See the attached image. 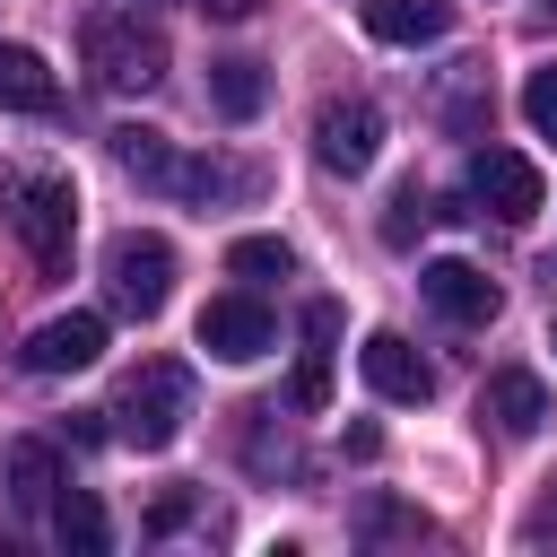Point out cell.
Wrapping results in <instances>:
<instances>
[{
	"label": "cell",
	"mask_w": 557,
	"mask_h": 557,
	"mask_svg": "<svg viewBox=\"0 0 557 557\" xmlns=\"http://www.w3.org/2000/svg\"><path fill=\"white\" fill-rule=\"evenodd\" d=\"M548 17H557V0H548Z\"/></svg>",
	"instance_id": "cell-30"
},
{
	"label": "cell",
	"mask_w": 557,
	"mask_h": 557,
	"mask_svg": "<svg viewBox=\"0 0 557 557\" xmlns=\"http://www.w3.org/2000/svg\"><path fill=\"white\" fill-rule=\"evenodd\" d=\"M548 348H557V331H548Z\"/></svg>",
	"instance_id": "cell-29"
},
{
	"label": "cell",
	"mask_w": 557,
	"mask_h": 557,
	"mask_svg": "<svg viewBox=\"0 0 557 557\" xmlns=\"http://www.w3.org/2000/svg\"><path fill=\"white\" fill-rule=\"evenodd\" d=\"M357 540H435V522H426L418 505H400V496H374V505L357 513Z\"/></svg>",
	"instance_id": "cell-20"
},
{
	"label": "cell",
	"mask_w": 557,
	"mask_h": 557,
	"mask_svg": "<svg viewBox=\"0 0 557 557\" xmlns=\"http://www.w3.org/2000/svg\"><path fill=\"white\" fill-rule=\"evenodd\" d=\"M183 522H200V496H191V487H165V496L139 513V531H148V540H165V531H183Z\"/></svg>",
	"instance_id": "cell-24"
},
{
	"label": "cell",
	"mask_w": 557,
	"mask_h": 557,
	"mask_svg": "<svg viewBox=\"0 0 557 557\" xmlns=\"http://www.w3.org/2000/svg\"><path fill=\"white\" fill-rule=\"evenodd\" d=\"M191 400H200V383H191V366H183V357H139V366L122 374V392H113L104 426H113V444H131V453H165V444L183 435Z\"/></svg>",
	"instance_id": "cell-1"
},
{
	"label": "cell",
	"mask_w": 557,
	"mask_h": 557,
	"mask_svg": "<svg viewBox=\"0 0 557 557\" xmlns=\"http://www.w3.org/2000/svg\"><path fill=\"white\" fill-rule=\"evenodd\" d=\"M470 200H479V218H496V226H531L540 209H548V191H540V165L522 157V148H470Z\"/></svg>",
	"instance_id": "cell-6"
},
{
	"label": "cell",
	"mask_w": 557,
	"mask_h": 557,
	"mask_svg": "<svg viewBox=\"0 0 557 557\" xmlns=\"http://www.w3.org/2000/svg\"><path fill=\"white\" fill-rule=\"evenodd\" d=\"M531 540H540V548H548V540H557V496H548V505H540V513H531Z\"/></svg>",
	"instance_id": "cell-28"
},
{
	"label": "cell",
	"mask_w": 557,
	"mask_h": 557,
	"mask_svg": "<svg viewBox=\"0 0 557 557\" xmlns=\"http://www.w3.org/2000/svg\"><path fill=\"white\" fill-rule=\"evenodd\" d=\"M522 122H531L540 139H557V61L522 70Z\"/></svg>",
	"instance_id": "cell-22"
},
{
	"label": "cell",
	"mask_w": 557,
	"mask_h": 557,
	"mask_svg": "<svg viewBox=\"0 0 557 557\" xmlns=\"http://www.w3.org/2000/svg\"><path fill=\"white\" fill-rule=\"evenodd\" d=\"M78 52H87V70H96V87H113V96H148L157 78H165V35L139 17V9H96L87 26H78Z\"/></svg>",
	"instance_id": "cell-3"
},
{
	"label": "cell",
	"mask_w": 557,
	"mask_h": 557,
	"mask_svg": "<svg viewBox=\"0 0 557 557\" xmlns=\"http://www.w3.org/2000/svg\"><path fill=\"white\" fill-rule=\"evenodd\" d=\"M331 331H339V305H331V296H322V305H305V339H313V348H331Z\"/></svg>",
	"instance_id": "cell-26"
},
{
	"label": "cell",
	"mask_w": 557,
	"mask_h": 557,
	"mask_svg": "<svg viewBox=\"0 0 557 557\" xmlns=\"http://www.w3.org/2000/svg\"><path fill=\"white\" fill-rule=\"evenodd\" d=\"M426 218H435V209H426V191H418V183H400V191H392V218H383V244H409Z\"/></svg>",
	"instance_id": "cell-25"
},
{
	"label": "cell",
	"mask_w": 557,
	"mask_h": 557,
	"mask_svg": "<svg viewBox=\"0 0 557 557\" xmlns=\"http://www.w3.org/2000/svg\"><path fill=\"white\" fill-rule=\"evenodd\" d=\"M200 17H218V26H244V17H261V0H191Z\"/></svg>",
	"instance_id": "cell-27"
},
{
	"label": "cell",
	"mask_w": 557,
	"mask_h": 557,
	"mask_svg": "<svg viewBox=\"0 0 557 557\" xmlns=\"http://www.w3.org/2000/svg\"><path fill=\"white\" fill-rule=\"evenodd\" d=\"M270 339H278V322H270V305H261V296H209V305H200V348H209V357L252 366Z\"/></svg>",
	"instance_id": "cell-7"
},
{
	"label": "cell",
	"mask_w": 557,
	"mask_h": 557,
	"mask_svg": "<svg viewBox=\"0 0 557 557\" xmlns=\"http://www.w3.org/2000/svg\"><path fill=\"white\" fill-rule=\"evenodd\" d=\"M366 35L374 44H444L453 0H366Z\"/></svg>",
	"instance_id": "cell-13"
},
{
	"label": "cell",
	"mask_w": 557,
	"mask_h": 557,
	"mask_svg": "<svg viewBox=\"0 0 557 557\" xmlns=\"http://www.w3.org/2000/svg\"><path fill=\"white\" fill-rule=\"evenodd\" d=\"M52 487H61V453H52L44 435L9 444V496H17V505H52Z\"/></svg>",
	"instance_id": "cell-19"
},
{
	"label": "cell",
	"mask_w": 557,
	"mask_h": 557,
	"mask_svg": "<svg viewBox=\"0 0 557 557\" xmlns=\"http://www.w3.org/2000/svg\"><path fill=\"white\" fill-rule=\"evenodd\" d=\"M383 157V104L374 96H322L313 104V165L322 174H366Z\"/></svg>",
	"instance_id": "cell-5"
},
{
	"label": "cell",
	"mask_w": 557,
	"mask_h": 557,
	"mask_svg": "<svg viewBox=\"0 0 557 557\" xmlns=\"http://www.w3.org/2000/svg\"><path fill=\"white\" fill-rule=\"evenodd\" d=\"M435 113H444V131H461V139H487V70H479V61H453V70H444V96H435Z\"/></svg>",
	"instance_id": "cell-15"
},
{
	"label": "cell",
	"mask_w": 557,
	"mask_h": 557,
	"mask_svg": "<svg viewBox=\"0 0 557 557\" xmlns=\"http://www.w3.org/2000/svg\"><path fill=\"white\" fill-rule=\"evenodd\" d=\"M331 400V348H305L296 383H287V409H322Z\"/></svg>",
	"instance_id": "cell-23"
},
{
	"label": "cell",
	"mask_w": 557,
	"mask_h": 557,
	"mask_svg": "<svg viewBox=\"0 0 557 557\" xmlns=\"http://www.w3.org/2000/svg\"><path fill=\"white\" fill-rule=\"evenodd\" d=\"M61 104V78L35 44H0V113H52Z\"/></svg>",
	"instance_id": "cell-14"
},
{
	"label": "cell",
	"mask_w": 557,
	"mask_h": 557,
	"mask_svg": "<svg viewBox=\"0 0 557 557\" xmlns=\"http://www.w3.org/2000/svg\"><path fill=\"white\" fill-rule=\"evenodd\" d=\"M113 165H122L139 191H165V200H183V183H191V157H183L165 131H148V122H122V131H113Z\"/></svg>",
	"instance_id": "cell-9"
},
{
	"label": "cell",
	"mask_w": 557,
	"mask_h": 557,
	"mask_svg": "<svg viewBox=\"0 0 557 557\" xmlns=\"http://www.w3.org/2000/svg\"><path fill=\"white\" fill-rule=\"evenodd\" d=\"M479 418H487L496 435H513V444H522V435H540V426H548V383H540L531 366H496V374H487V392H479Z\"/></svg>",
	"instance_id": "cell-12"
},
{
	"label": "cell",
	"mask_w": 557,
	"mask_h": 557,
	"mask_svg": "<svg viewBox=\"0 0 557 557\" xmlns=\"http://www.w3.org/2000/svg\"><path fill=\"white\" fill-rule=\"evenodd\" d=\"M418 296H426L453 331H479V322H496V305H505L496 278L470 270V261H426V270H418Z\"/></svg>",
	"instance_id": "cell-8"
},
{
	"label": "cell",
	"mask_w": 557,
	"mask_h": 557,
	"mask_svg": "<svg viewBox=\"0 0 557 557\" xmlns=\"http://www.w3.org/2000/svg\"><path fill=\"white\" fill-rule=\"evenodd\" d=\"M52 531H61V548H78V557H104V540H113V522H104V505L87 496V487H52Z\"/></svg>",
	"instance_id": "cell-16"
},
{
	"label": "cell",
	"mask_w": 557,
	"mask_h": 557,
	"mask_svg": "<svg viewBox=\"0 0 557 557\" xmlns=\"http://www.w3.org/2000/svg\"><path fill=\"white\" fill-rule=\"evenodd\" d=\"M357 374H366L383 400H409V409H418V400H435V366H426L400 331H374V339L357 348Z\"/></svg>",
	"instance_id": "cell-11"
},
{
	"label": "cell",
	"mask_w": 557,
	"mask_h": 557,
	"mask_svg": "<svg viewBox=\"0 0 557 557\" xmlns=\"http://www.w3.org/2000/svg\"><path fill=\"white\" fill-rule=\"evenodd\" d=\"M104 296H113L131 322L165 313V296H174V244H165V235H148V226L113 235V244H104Z\"/></svg>",
	"instance_id": "cell-4"
},
{
	"label": "cell",
	"mask_w": 557,
	"mask_h": 557,
	"mask_svg": "<svg viewBox=\"0 0 557 557\" xmlns=\"http://www.w3.org/2000/svg\"><path fill=\"white\" fill-rule=\"evenodd\" d=\"M209 104H218L226 122H252V113L270 104V78H261V61H218V70H209Z\"/></svg>",
	"instance_id": "cell-18"
},
{
	"label": "cell",
	"mask_w": 557,
	"mask_h": 557,
	"mask_svg": "<svg viewBox=\"0 0 557 557\" xmlns=\"http://www.w3.org/2000/svg\"><path fill=\"white\" fill-rule=\"evenodd\" d=\"M244 418H252V426H244V461H252L261 479H278V470L305 479V453H296V435L278 426V409H244Z\"/></svg>",
	"instance_id": "cell-17"
},
{
	"label": "cell",
	"mask_w": 557,
	"mask_h": 557,
	"mask_svg": "<svg viewBox=\"0 0 557 557\" xmlns=\"http://www.w3.org/2000/svg\"><path fill=\"white\" fill-rule=\"evenodd\" d=\"M0 218H9V235L26 244V261H35L44 278L70 270V235H78V191H70V174L17 165V174L0 183Z\"/></svg>",
	"instance_id": "cell-2"
},
{
	"label": "cell",
	"mask_w": 557,
	"mask_h": 557,
	"mask_svg": "<svg viewBox=\"0 0 557 557\" xmlns=\"http://www.w3.org/2000/svg\"><path fill=\"white\" fill-rule=\"evenodd\" d=\"M26 374H78L104 357V313H52L44 331H26Z\"/></svg>",
	"instance_id": "cell-10"
},
{
	"label": "cell",
	"mask_w": 557,
	"mask_h": 557,
	"mask_svg": "<svg viewBox=\"0 0 557 557\" xmlns=\"http://www.w3.org/2000/svg\"><path fill=\"white\" fill-rule=\"evenodd\" d=\"M226 270H235V278H287L296 252H287L278 235H235V244H226Z\"/></svg>",
	"instance_id": "cell-21"
}]
</instances>
